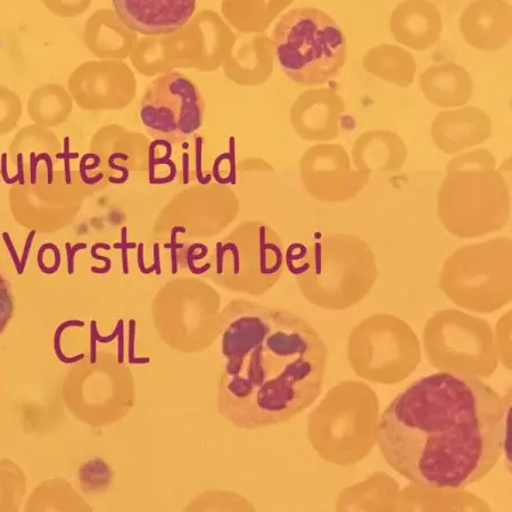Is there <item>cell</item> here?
<instances>
[{
	"label": "cell",
	"mask_w": 512,
	"mask_h": 512,
	"mask_svg": "<svg viewBox=\"0 0 512 512\" xmlns=\"http://www.w3.org/2000/svg\"><path fill=\"white\" fill-rule=\"evenodd\" d=\"M506 406L481 379L439 373L419 379L384 411L378 445L395 472L420 486L464 489L498 464Z\"/></svg>",
	"instance_id": "6da1fadb"
},
{
	"label": "cell",
	"mask_w": 512,
	"mask_h": 512,
	"mask_svg": "<svg viewBox=\"0 0 512 512\" xmlns=\"http://www.w3.org/2000/svg\"><path fill=\"white\" fill-rule=\"evenodd\" d=\"M219 411L238 428L284 423L318 399L328 351L294 313L251 302L225 311Z\"/></svg>",
	"instance_id": "7a4b0ae2"
},
{
	"label": "cell",
	"mask_w": 512,
	"mask_h": 512,
	"mask_svg": "<svg viewBox=\"0 0 512 512\" xmlns=\"http://www.w3.org/2000/svg\"><path fill=\"white\" fill-rule=\"evenodd\" d=\"M270 43L279 68L300 86L325 85L346 63L344 33L332 16L319 8H294L284 14Z\"/></svg>",
	"instance_id": "3957f363"
},
{
	"label": "cell",
	"mask_w": 512,
	"mask_h": 512,
	"mask_svg": "<svg viewBox=\"0 0 512 512\" xmlns=\"http://www.w3.org/2000/svg\"><path fill=\"white\" fill-rule=\"evenodd\" d=\"M495 165L449 171L437 206L445 229L460 238H473L502 229L509 220V186Z\"/></svg>",
	"instance_id": "277c9868"
},
{
	"label": "cell",
	"mask_w": 512,
	"mask_h": 512,
	"mask_svg": "<svg viewBox=\"0 0 512 512\" xmlns=\"http://www.w3.org/2000/svg\"><path fill=\"white\" fill-rule=\"evenodd\" d=\"M315 275L328 293L327 307L344 308L359 302L373 286L377 269L374 252L359 236L328 234L312 245Z\"/></svg>",
	"instance_id": "5b68a950"
},
{
	"label": "cell",
	"mask_w": 512,
	"mask_h": 512,
	"mask_svg": "<svg viewBox=\"0 0 512 512\" xmlns=\"http://www.w3.org/2000/svg\"><path fill=\"white\" fill-rule=\"evenodd\" d=\"M140 120L150 134L183 143L203 127L204 102L200 90L184 74L171 72L147 87Z\"/></svg>",
	"instance_id": "8992f818"
},
{
	"label": "cell",
	"mask_w": 512,
	"mask_h": 512,
	"mask_svg": "<svg viewBox=\"0 0 512 512\" xmlns=\"http://www.w3.org/2000/svg\"><path fill=\"white\" fill-rule=\"evenodd\" d=\"M112 5L130 30L161 36L186 26L196 11L197 0H112Z\"/></svg>",
	"instance_id": "52a82bcc"
},
{
	"label": "cell",
	"mask_w": 512,
	"mask_h": 512,
	"mask_svg": "<svg viewBox=\"0 0 512 512\" xmlns=\"http://www.w3.org/2000/svg\"><path fill=\"white\" fill-rule=\"evenodd\" d=\"M462 38L482 52H498L512 37V7L507 0H474L459 20Z\"/></svg>",
	"instance_id": "ba28073f"
},
{
	"label": "cell",
	"mask_w": 512,
	"mask_h": 512,
	"mask_svg": "<svg viewBox=\"0 0 512 512\" xmlns=\"http://www.w3.org/2000/svg\"><path fill=\"white\" fill-rule=\"evenodd\" d=\"M390 29L402 46L416 52L427 51L441 39L442 14L429 0H404L391 14Z\"/></svg>",
	"instance_id": "9c48e42d"
},
{
	"label": "cell",
	"mask_w": 512,
	"mask_h": 512,
	"mask_svg": "<svg viewBox=\"0 0 512 512\" xmlns=\"http://www.w3.org/2000/svg\"><path fill=\"white\" fill-rule=\"evenodd\" d=\"M491 136L492 121L489 114L474 106L441 112L432 125L435 144L449 154L483 144Z\"/></svg>",
	"instance_id": "30bf717a"
},
{
	"label": "cell",
	"mask_w": 512,
	"mask_h": 512,
	"mask_svg": "<svg viewBox=\"0 0 512 512\" xmlns=\"http://www.w3.org/2000/svg\"><path fill=\"white\" fill-rule=\"evenodd\" d=\"M320 189L315 194L325 202H345L368 184L369 173L352 168L349 154L341 145H320Z\"/></svg>",
	"instance_id": "8fae6325"
},
{
	"label": "cell",
	"mask_w": 512,
	"mask_h": 512,
	"mask_svg": "<svg viewBox=\"0 0 512 512\" xmlns=\"http://www.w3.org/2000/svg\"><path fill=\"white\" fill-rule=\"evenodd\" d=\"M419 82L427 101L444 109L464 106L474 93L472 76L453 62L429 66L421 73Z\"/></svg>",
	"instance_id": "7c38bea8"
},
{
	"label": "cell",
	"mask_w": 512,
	"mask_h": 512,
	"mask_svg": "<svg viewBox=\"0 0 512 512\" xmlns=\"http://www.w3.org/2000/svg\"><path fill=\"white\" fill-rule=\"evenodd\" d=\"M406 156V145L392 131H369L357 139L352 150L354 167L369 175L402 168Z\"/></svg>",
	"instance_id": "4fadbf2b"
},
{
	"label": "cell",
	"mask_w": 512,
	"mask_h": 512,
	"mask_svg": "<svg viewBox=\"0 0 512 512\" xmlns=\"http://www.w3.org/2000/svg\"><path fill=\"white\" fill-rule=\"evenodd\" d=\"M362 64L375 77L401 88H409L416 78L415 57L401 46L383 44L371 48Z\"/></svg>",
	"instance_id": "5bb4252c"
},
{
	"label": "cell",
	"mask_w": 512,
	"mask_h": 512,
	"mask_svg": "<svg viewBox=\"0 0 512 512\" xmlns=\"http://www.w3.org/2000/svg\"><path fill=\"white\" fill-rule=\"evenodd\" d=\"M302 117L313 139L332 140L340 134V122L345 111L344 99L332 89L312 90L304 98Z\"/></svg>",
	"instance_id": "9a60e30c"
}]
</instances>
